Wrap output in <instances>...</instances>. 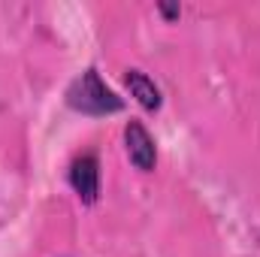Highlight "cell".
Instances as JSON below:
<instances>
[{
  "label": "cell",
  "mask_w": 260,
  "mask_h": 257,
  "mask_svg": "<svg viewBox=\"0 0 260 257\" xmlns=\"http://www.w3.org/2000/svg\"><path fill=\"white\" fill-rule=\"evenodd\" d=\"M67 103L85 115H112L124 109V100L112 88H106L97 70H85L79 79H73V85L67 88Z\"/></svg>",
  "instance_id": "obj_1"
},
{
  "label": "cell",
  "mask_w": 260,
  "mask_h": 257,
  "mask_svg": "<svg viewBox=\"0 0 260 257\" xmlns=\"http://www.w3.org/2000/svg\"><path fill=\"white\" fill-rule=\"evenodd\" d=\"M70 185H73V191L79 194L82 203H88V206L97 203V197H100V164H97L94 154H82V157L73 160Z\"/></svg>",
  "instance_id": "obj_2"
},
{
  "label": "cell",
  "mask_w": 260,
  "mask_h": 257,
  "mask_svg": "<svg viewBox=\"0 0 260 257\" xmlns=\"http://www.w3.org/2000/svg\"><path fill=\"white\" fill-rule=\"evenodd\" d=\"M124 145H127L130 164H133L136 170H142V173L154 170V164H157V148H154L151 133L142 127L139 121H127V127H124Z\"/></svg>",
  "instance_id": "obj_3"
},
{
  "label": "cell",
  "mask_w": 260,
  "mask_h": 257,
  "mask_svg": "<svg viewBox=\"0 0 260 257\" xmlns=\"http://www.w3.org/2000/svg\"><path fill=\"white\" fill-rule=\"evenodd\" d=\"M124 82H127L130 94L136 97V103L142 106V109H160V91H157V85L142 73V70H127V76H124Z\"/></svg>",
  "instance_id": "obj_4"
},
{
  "label": "cell",
  "mask_w": 260,
  "mask_h": 257,
  "mask_svg": "<svg viewBox=\"0 0 260 257\" xmlns=\"http://www.w3.org/2000/svg\"><path fill=\"white\" fill-rule=\"evenodd\" d=\"M157 9H160L167 18H179V15H182V9H179V6H173V3H160Z\"/></svg>",
  "instance_id": "obj_5"
}]
</instances>
